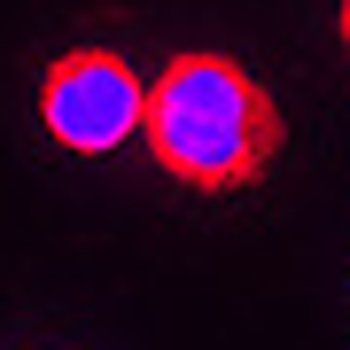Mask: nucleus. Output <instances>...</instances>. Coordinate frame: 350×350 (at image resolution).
<instances>
[{
	"label": "nucleus",
	"instance_id": "nucleus-1",
	"mask_svg": "<svg viewBox=\"0 0 350 350\" xmlns=\"http://www.w3.org/2000/svg\"><path fill=\"white\" fill-rule=\"evenodd\" d=\"M148 156L163 163V179L195 195H241L280 163V109L234 55L218 47H187L163 63V78L148 86Z\"/></svg>",
	"mask_w": 350,
	"mask_h": 350
},
{
	"label": "nucleus",
	"instance_id": "nucleus-2",
	"mask_svg": "<svg viewBox=\"0 0 350 350\" xmlns=\"http://www.w3.org/2000/svg\"><path fill=\"white\" fill-rule=\"evenodd\" d=\"M39 117L70 156H109L148 125V78L117 47H70L39 78Z\"/></svg>",
	"mask_w": 350,
	"mask_h": 350
},
{
	"label": "nucleus",
	"instance_id": "nucleus-3",
	"mask_svg": "<svg viewBox=\"0 0 350 350\" xmlns=\"http://www.w3.org/2000/svg\"><path fill=\"white\" fill-rule=\"evenodd\" d=\"M335 31H342V47H350V0H342V8H335Z\"/></svg>",
	"mask_w": 350,
	"mask_h": 350
}]
</instances>
